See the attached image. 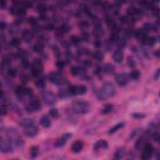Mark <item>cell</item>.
Returning a JSON list of instances; mask_svg holds the SVG:
<instances>
[{"instance_id":"40","label":"cell","mask_w":160,"mask_h":160,"mask_svg":"<svg viewBox=\"0 0 160 160\" xmlns=\"http://www.w3.org/2000/svg\"><path fill=\"white\" fill-rule=\"evenodd\" d=\"M134 33L135 32H133L131 28H126L123 31V38L126 40L128 38H130L134 35Z\"/></svg>"},{"instance_id":"47","label":"cell","mask_w":160,"mask_h":160,"mask_svg":"<svg viewBox=\"0 0 160 160\" xmlns=\"http://www.w3.org/2000/svg\"><path fill=\"white\" fill-rule=\"evenodd\" d=\"M127 63H128V64L129 67L131 68H134L136 66V61L135 60H134V58L131 56H128L127 58Z\"/></svg>"},{"instance_id":"38","label":"cell","mask_w":160,"mask_h":160,"mask_svg":"<svg viewBox=\"0 0 160 160\" xmlns=\"http://www.w3.org/2000/svg\"><path fill=\"white\" fill-rule=\"evenodd\" d=\"M39 153V148L37 146H33L30 149V155L32 158H36Z\"/></svg>"},{"instance_id":"44","label":"cell","mask_w":160,"mask_h":160,"mask_svg":"<svg viewBox=\"0 0 160 160\" xmlns=\"http://www.w3.org/2000/svg\"><path fill=\"white\" fill-rule=\"evenodd\" d=\"M120 21L122 25H127L131 21V19H130L128 16H121L120 17Z\"/></svg>"},{"instance_id":"10","label":"cell","mask_w":160,"mask_h":160,"mask_svg":"<svg viewBox=\"0 0 160 160\" xmlns=\"http://www.w3.org/2000/svg\"><path fill=\"white\" fill-rule=\"evenodd\" d=\"M12 142L9 139H5L1 137L0 138V150L3 153H11L14 151Z\"/></svg>"},{"instance_id":"62","label":"cell","mask_w":160,"mask_h":160,"mask_svg":"<svg viewBox=\"0 0 160 160\" xmlns=\"http://www.w3.org/2000/svg\"><path fill=\"white\" fill-rule=\"evenodd\" d=\"M6 5H7V3H6V1H1V4H0V7H1V9H4L6 8Z\"/></svg>"},{"instance_id":"11","label":"cell","mask_w":160,"mask_h":160,"mask_svg":"<svg viewBox=\"0 0 160 160\" xmlns=\"http://www.w3.org/2000/svg\"><path fill=\"white\" fill-rule=\"evenodd\" d=\"M115 80L118 85L121 87H123L126 86L127 84H128L129 76V74L125 73H119L116 75L115 77Z\"/></svg>"},{"instance_id":"5","label":"cell","mask_w":160,"mask_h":160,"mask_svg":"<svg viewBox=\"0 0 160 160\" xmlns=\"http://www.w3.org/2000/svg\"><path fill=\"white\" fill-rule=\"evenodd\" d=\"M13 5L9 8V12L13 15L22 16L24 15L27 12V8L23 4V1H13Z\"/></svg>"},{"instance_id":"9","label":"cell","mask_w":160,"mask_h":160,"mask_svg":"<svg viewBox=\"0 0 160 160\" xmlns=\"http://www.w3.org/2000/svg\"><path fill=\"white\" fill-rule=\"evenodd\" d=\"M155 152L154 147L150 143H145L143 147V152L141 158L143 160H148L151 159L153 153Z\"/></svg>"},{"instance_id":"18","label":"cell","mask_w":160,"mask_h":160,"mask_svg":"<svg viewBox=\"0 0 160 160\" xmlns=\"http://www.w3.org/2000/svg\"><path fill=\"white\" fill-rule=\"evenodd\" d=\"M112 58L114 61L116 62V63H122L124 59V54L123 51L118 49L117 50H116L113 53L112 55Z\"/></svg>"},{"instance_id":"17","label":"cell","mask_w":160,"mask_h":160,"mask_svg":"<svg viewBox=\"0 0 160 160\" xmlns=\"http://www.w3.org/2000/svg\"><path fill=\"white\" fill-rule=\"evenodd\" d=\"M34 33L33 32L29 30V29H25L22 33V39L26 43H30L33 40Z\"/></svg>"},{"instance_id":"16","label":"cell","mask_w":160,"mask_h":160,"mask_svg":"<svg viewBox=\"0 0 160 160\" xmlns=\"http://www.w3.org/2000/svg\"><path fill=\"white\" fill-rule=\"evenodd\" d=\"M105 19L106 21L107 27L110 29V30L114 31L118 28L117 23H116L115 19L113 18L112 17H111V16H108V15H106Z\"/></svg>"},{"instance_id":"48","label":"cell","mask_w":160,"mask_h":160,"mask_svg":"<svg viewBox=\"0 0 160 160\" xmlns=\"http://www.w3.org/2000/svg\"><path fill=\"white\" fill-rule=\"evenodd\" d=\"M28 22L29 24L31 25L33 27H36V26L38 25V19L33 16H31L28 19Z\"/></svg>"},{"instance_id":"12","label":"cell","mask_w":160,"mask_h":160,"mask_svg":"<svg viewBox=\"0 0 160 160\" xmlns=\"http://www.w3.org/2000/svg\"><path fill=\"white\" fill-rule=\"evenodd\" d=\"M39 133V128L37 126L35 125H32L31 126L27 127V128H24L23 133L24 135L28 137V138H34L37 136Z\"/></svg>"},{"instance_id":"36","label":"cell","mask_w":160,"mask_h":160,"mask_svg":"<svg viewBox=\"0 0 160 160\" xmlns=\"http://www.w3.org/2000/svg\"><path fill=\"white\" fill-rule=\"evenodd\" d=\"M157 38L155 37H148L146 39V42H145V44L148 45L150 47H153L157 43Z\"/></svg>"},{"instance_id":"49","label":"cell","mask_w":160,"mask_h":160,"mask_svg":"<svg viewBox=\"0 0 160 160\" xmlns=\"http://www.w3.org/2000/svg\"><path fill=\"white\" fill-rule=\"evenodd\" d=\"M93 46L96 49H100L103 46V43L102 41H101L100 39L96 38L94 41H93Z\"/></svg>"},{"instance_id":"28","label":"cell","mask_w":160,"mask_h":160,"mask_svg":"<svg viewBox=\"0 0 160 160\" xmlns=\"http://www.w3.org/2000/svg\"><path fill=\"white\" fill-rule=\"evenodd\" d=\"M119 38H120V30L118 28L117 29H115V30L112 31L109 40L111 41H112L113 43H116L117 41L119 40Z\"/></svg>"},{"instance_id":"31","label":"cell","mask_w":160,"mask_h":160,"mask_svg":"<svg viewBox=\"0 0 160 160\" xmlns=\"http://www.w3.org/2000/svg\"><path fill=\"white\" fill-rule=\"evenodd\" d=\"M116 44V46H117L118 49V50H122V49H123L124 48H125L126 44H127L126 39H125V38H123V37L120 38L119 40L117 41Z\"/></svg>"},{"instance_id":"20","label":"cell","mask_w":160,"mask_h":160,"mask_svg":"<svg viewBox=\"0 0 160 160\" xmlns=\"http://www.w3.org/2000/svg\"><path fill=\"white\" fill-rule=\"evenodd\" d=\"M35 123V120L31 118H23L20 120V121H19V125H20L22 128H27V127L34 125Z\"/></svg>"},{"instance_id":"27","label":"cell","mask_w":160,"mask_h":160,"mask_svg":"<svg viewBox=\"0 0 160 160\" xmlns=\"http://www.w3.org/2000/svg\"><path fill=\"white\" fill-rule=\"evenodd\" d=\"M91 56L93 57L94 60L99 62L102 61L104 59V54L100 50H96L92 52Z\"/></svg>"},{"instance_id":"45","label":"cell","mask_w":160,"mask_h":160,"mask_svg":"<svg viewBox=\"0 0 160 160\" xmlns=\"http://www.w3.org/2000/svg\"><path fill=\"white\" fill-rule=\"evenodd\" d=\"M11 59L9 56H5L3 58V61H2V66H5V67H7V66H9L11 64Z\"/></svg>"},{"instance_id":"3","label":"cell","mask_w":160,"mask_h":160,"mask_svg":"<svg viewBox=\"0 0 160 160\" xmlns=\"http://www.w3.org/2000/svg\"><path fill=\"white\" fill-rule=\"evenodd\" d=\"M31 74L34 78H37L43 74L44 66L42 61L39 59H35L31 65Z\"/></svg>"},{"instance_id":"13","label":"cell","mask_w":160,"mask_h":160,"mask_svg":"<svg viewBox=\"0 0 160 160\" xmlns=\"http://www.w3.org/2000/svg\"><path fill=\"white\" fill-rule=\"evenodd\" d=\"M73 134L71 133H66L62 135V136L60 139H58L54 144V146L56 148H62L66 144L68 141V139L71 138L72 137Z\"/></svg>"},{"instance_id":"52","label":"cell","mask_w":160,"mask_h":160,"mask_svg":"<svg viewBox=\"0 0 160 160\" xmlns=\"http://www.w3.org/2000/svg\"><path fill=\"white\" fill-rule=\"evenodd\" d=\"M139 132V129H136L134 130V131L131 133V135H129V138H128V141H131V140H132L133 139L135 138V137H136L137 135H138V134Z\"/></svg>"},{"instance_id":"51","label":"cell","mask_w":160,"mask_h":160,"mask_svg":"<svg viewBox=\"0 0 160 160\" xmlns=\"http://www.w3.org/2000/svg\"><path fill=\"white\" fill-rule=\"evenodd\" d=\"M90 38V35L88 34V33L85 31V32L83 33L82 36H81V41L83 42H88V41H89Z\"/></svg>"},{"instance_id":"25","label":"cell","mask_w":160,"mask_h":160,"mask_svg":"<svg viewBox=\"0 0 160 160\" xmlns=\"http://www.w3.org/2000/svg\"><path fill=\"white\" fill-rule=\"evenodd\" d=\"M145 139H146V136L141 135L140 136L139 138L136 140V141L135 144V149H136L137 151H138V150H140L141 148H143V146L145 145Z\"/></svg>"},{"instance_id":"15","label":"cell","mask_w":160,"mask_h":160,"mask_svg":"<svg viewBox=\"0 0 160 160\" xmlns=\"http://www.w3.org/2000/svg\"><path fill=\"white\" fill-rule=\"evenodd\" d=\"M108 147V143L104 139H100L94 144L93 149L94 151H98L99 149L106 150Z\"/></svg>"},{"instance_id":"2","label":"cell","mask_w":160,"mask_h":160,"mask_svg":"<svg viewBox=\"0 0 160 160\" xmlns=\"http://www.w3.org/2000/svg\"><path fill=\"white\" fill-rule=\"evenodd\" d=\"M72 108L75 112L79 115H84L90 112V104L86 101L76 100L73 102Z\"/></svg>"},{"instance_id":"63","label":"cell","mask_w":160,"mask_h":160,"mask_svg":"<svg viewBox=\"0 0 160 160\" xmlns=\"http://www.w3.org/2000/svg\"><path fill=\"white\" fill-rule=\"evenodd\" d=\"M154 55L156 56V57H157L158 58H159V56H160V52H159V50H157V51H156L155 53H154Z\"/></svg>"},{"instance_id":"22","label":"cell","mask_w":160,"mask_h":160,"mask_svg":"<svg viewBox=\"0 0 160 160\" xmlns=\"http://www.w3.org/2000/svg\"><path fill=\"white\" fill-rule=\"evenodd\" d=\"M103 72L107 74H112L114 73L115 71V68L114 65L111 63H106L103 65L102 66Z\"/></svg>"},{"instance_id":"4","label":"cell","mask_w":160,"mask_h":160,"mask_svg":"<svg viewBox=\"0 0 160 160\" xmlns=\"http://www.w3.org/2000/svg\"><path fill=\"white\" fill-rule=\"evenodd\" d=\"M41 108V102L37 97L32 96L29 98L28 103L26 106V111L28 113H33L40 110Z\"/></svg>"},{"instance_id":"58","label":"cell","mask_w":160,"mask_h":160,"mask_svg":"<svg viewBox=\"0 0 160 160\" xmlns=\"http://www.w3.org/2000/svg\"><path fill=\"white\" fill-rule=\"evenodd\" d=\"M43 28L44 29H46V30L50 31H52L54 29V26L52 23H48L47 25H46Z\"/></svg>"},{"instance_id":"19","label":"cell","mask_w":160,"mask_h":160,"mask_svg":"<svg viewBox=\"0 0 160 160\" xmlns=\"http://www.w3.org/2000/svg\"><path fill=\"white\" fill-rule=\"evenodd\" d=\"M83 142L81 140H77L73 143L72 146H71V151L74 153H78L81 151V150L83 148Z\"/></svg>"},{"instance_id":"55","label":"cell","mask_w":160,"mask_h":160,"mask_svg":"<svg viewBox=\"0 0 160 160\" xmlns=\"http://www.w3.org/2000/svg\"><path fill=\"white\" fill-rule=\"evenodd\" d=\"M0 113H1V116H5L8 113V110L6 109V107L3 105V104H1V108H0Z\"/></svg>"},{"instance_id":"24","label":"cell","mask_w":160,"mask_h":160,"mask_svg":"<svg viewBox=\"0 0 160 160\" xmlns=\"http://www.w3.org/2000/svg\"><path fill=\"white\" fill-rule=\"evenodd\" d=\"M35 84L37 87L38 88H41V89H43L46 86V79L44 76H43V74L41 76H39L38 78H37V80L35 81Z\"/></svg>"},{"instance_id":"35","label":"cell","mask_w":160,"mask_h":160,"mask_svg":"<svg viewBox=\"0 0 160 160\" xmlns=\"http://www.w3.org/2000/svg\"><path fill=\"white\" fill-rule=\"evenodd\" d=\"M129 76L131 80L137 81L139 79L140 76H141V73L138 70H134L129 74Z\"/></svg>"},{"instance_id":"1","label":"cell","mask_w":160,"mask_h":160,"mask_svg":"<svg viewBox=\"0 0 160 160\" xmlns=\"http://www.w3.org/2000/svg\"><path fill=\"white\" fill-rule=\"evenodd\" d=\"M116 91L115 87L112 83L108 82L104 83L97 94L98 99L100 101H104L115 96Z\"/></svg>"},{"instance_id":"53","label":"cell","mask_w":160,"mask_h":160,"mask_svg":"<svg viewBox=\"0 0 160 160\" xmlns=\"http://www.w3.org/2000/svg\"><path fill=\"white\" fill-rule=\"evenodd\" d=\"M134 118L136 119H143L146 117V115L142 113H135L132 115Z\"/></svg>"},{"instance_id":"34","label":"cell","mask_w":160,"mask_h":160,"mask_svg":"<svg viewBox=\"0 0 160 160\" xmlns=\"http://www.w3.org/2000/svg\"><path fill=\"white\" fill-rule=\"evenodd\" d=\"M70 42L75 46H78L82 42V41H81L80 37H78L76 35H71L70 37Z\"/></svg>"},{"instance_id":"21","label":"cell","mask_w":160,"mask_h":160,"mask_svg":"<svg viewBox=\"0 0 160 160\" xmlns=\"http://www.w3.org/2000/svg\"><path fill=\"white\" fill-rule=\"evenodd\" d=\"M40 123L43 128H50L51 125V121L48 116L43 115L40 118Z\"/></svg>"},{"instance_id":"56","label":"cell","mask_w":160,"mask_h":160,"mask_svg":"<svg viewBox=\"0 0 160 160\" xmlns=\"http://www.w3.org/2000/svg\"><path fill=\"white\" fill-rule=\"evenodd\" d=\"M53 50L55 56H56V58H60L61 55V51L60 50V49H59V48L58 46H54V48H53Z\"/></svg>"},{"instance_id":"7","label":"cell","mask_w":160,"mask_h":160,"mask_svg":"<svg viewBox=\"0 0 160 160\" xmlns=\"http://www.w3.org/2000/svg\"><path fill=\"white\" fill-rule=\"evenodd\" d=\"M48 80L51 83L56 85H62L65 82L63 74L58 71H53L49 74Z\"/></svg>"},{"instance_id":"43","label":"cell","mask_w":160,"mask_h":160,"mask_svg":"<svg viewBox=\"0 0 160 160\" xmlns=\"http://www.w3.org/2000/svg\"><path fill=\"white\" fill-rule=\"evenodd\" d=\"M113 44L112 41H111L110 40H107L105 43H104V49L106 51H110L113 48Z\"/></svg>"},{"instance_id":"37","label":"cell","mask_w":160,"mask_h":160,"mask_svg":"<svg viewBox=\"0 0 160 160\" xmlns=\"http://www.w3.org/2000/svg\"><path fill=\"white\" fill-rule=\"evenodd\" d=\"M114 106L112 104H107L104 106L102 110V113L103 115H107L109 114L113 110Z\"/></svg>"},{"instance_id":"29","label":"cell","mask_w":160,"mask_h":160,"mask_svg":"<svg viewBox=\"0 0 160 160\" xmlns=\"http://www.w3.org/2000/svg\"><path fill=\"white\" fill-rule=\"evenodd\" d=\"M44 44L40 41H38L37 43L35 44L33 46V50L37 53H42L44 51Z\"/></svg>"},{"instance_id":"30","label":"cell","mask_w":160,"mask_h":160,"mask_svg":"<svg viewBox=\"0 0 160 160\" xmlns=\"http://www.w3.org/2000/svg\"><path fill=\"white\" fill-rule=\"evenodd\" d=\"M124 126H125V124H124V123H123V122H120V123H117V124H116L115 126H113L112 128L110 129V131H109L108 133H109L110 135H113V134L115 133L116 132L118 131L119 129L123 128Z\"/></svg>"},{"instance_id":"32","label":"cell","mask_w":160,"mask_h":160,"mask_svg":"<svg viewBox=\"0 0 160 160\" xmlns=\"http://www.w3.org/2000/svg\"><path fill=\"white\" fill-rule=\"evenodd\" d=\"M78 27H79L80 29H81V31L85 32L90 27V23L87 20L80 21L78 23Z\"/></svg>"},{"instance_id":"42","label":"cell","mask_w":160,"mask_h":160,"mask_svg":"<svg viewBox=\"0 0 160 160\" xmlns=\"http://www.w3.org/2000/svg\"><path fill=\"white\" fill-rule=\"evenodd\" d=\"M71 27H70V25L67 23H64L61 26V27L60 28V30L62 33H67L69 32L70 31Z\"/></svg>"},{"instance_id":"14","label":"cell","mask_w":160,"mask_h":160,"mask_svg":"<svg viewBox=\"0 0 160 160\" xmlns=\"http://www.w3.org/2000/svg\"><path fill=\"white\" fill-rule=\"evenodd\" d=\"M134 35L137 38V40H139L141 43L143 44H145V42L147 38H148V33L146 31L143 30V28L139 29L138 30H136L135 33H134Z\"/></svg>"},{"instance_id":"39","label":"cell","mask_w":160,"mask_h":160,"mask_svg":"<svg viewBox=\"0 0 160 160\" xmlns=\"http://www.w3.org/2000/svg\"><path fill=\"white\" fill-rule=\"evenodd\" d=\"M21 44V40L18 38H15L10 42V46L13 48H18Z\"/></svg>"},{"instance_id":"41","label":"cell","mask_w":160,"mask_h":160,"mask_svg":"<svg viewBox=\"0 0 160 160\" xmlns=\"http://www.w3.org/2000/svg\"><path fill=\"white\" fill-rule=\"evenodd\" d=\"M49 115L51 117L53 118L54 119H57L60 116V113L58 109L56 108H52L50 111H49Z\"/></svg>"},{"instance_id":"33","label":"cell","mask_w":160,"mask_h":160,"mask_svg":"<svg viewBox=\"0 0 160 160\" xmlns=\"http://www.w3.org/2000/svg\"><path fill=\"white\" fill-rule=\"evenodd\" d=\"M37 10L40 15H44L45 13L48 10V6L45 3H41L37 5Z\"/></svg>"},{"instance_id":"23","label":"cell","mask_w":160,"mask_h":160,"mask_svg":"<svg viewBox=\"0 0 160 160\" xmlns=\"http://www.w3.org/2000/svg\"><path fill=\"white\" fill-rule=\"evenodd\" d=\"M92 35L96 38L100 39L104 35V31L102 27H94L92 31Z\"/></svg>"},{"instance_id":"60","label":"cell","mask_w":160,"mask_h":160,"mask_svg":"<svg viewBox=\"0 0 160 160\" xmlns=\"http://www.w3.org/2000/svg\"><path fill=\"white\" fill-rule=\"evenodd\" d=\"M8 25L5 21H1V23H0V28H1V31H4L5 29L7 28Z\"/></svg>"},{"instance_id":"8","label":"cell","mask_w":160,"mask_h":160,"mask_svg":"<svg viewBox=\"0 0 160 160\" xmlns=\"http://www.w3.org/2000/svg\"><path fill=\"white\" fill-rule=\"evenodd\" d=\"M42 98L45 104L48 106L53 105L56 102V96L53 91H46L42 94Z\"/></svg>"},{"instance_id":"46","label":"cell","mask_w":160,"mask_h":160,"mask_svg":"<svg viewBox=\"0 0 160 160\" xmlns=\"http://www.w3.org/2000/svg\"><path fill=\"white\" fill-rule=\"evenodd\" d=\"M18 71L15 68H9L8 70L7 74L9 77L15 78L16 75H17Z\"/></svg>"},{"instance_id":"6","label":"cell","mask_w":160,"mask_h":160,"mask_svg":"<svg viewBox=\"0 0 160 160\" xmlns=\"http://www.w3.org/2000/svg\"><path fill=\"white\" fill-rule=\"evenodd\" d=\"M68 91L70 95L76 96V95H84L87 93V87L83 84L80 85L70 86L68 87Z\"/></svg>"},{"instance_id":"54","label":"cell","mask_w":160,"mask_h":160,"mask_svg":"<svg viewBox=\"0 0 160 160\" xmlns=\"http://www.w3.org/2000/svg\"><path fill=\"white\" fill-rule=\"evenodd\" d=\"M21 64H22V66L25 68H28L29 66V63L27 57H25L21 59Z\"/></svg>"},{"instance_id":"57","label":"cell","mask_w":160,"mask_h":160,"mask_svg":"<svg viewBox=\"0 0 160 160\" xmlns=\"http://www.w3.org/2000/svg\"><path fill=\"white\" fill-rule=\"evenodd\" d=\"M82 64H83V68H90L93 63H92V62H91V61H90L89 60H85L83 61Z\"/></svg>"},{"instance_id":"26","label":"cell","mask_w":160,"mask_h":160,"mask_svg":"<svg viewBox=\"0 0 160 160\" xmlns=\"http://www.w3.org/2000/svg\"><path fill=\"white\" fill-rule=\"evenodd\" d=\"M126 155V149L124 148H120L116 150L114 155V159L119 160L122 159Z\"/></svg>"},{"instance_id":"59","label":"cell","mask_w":160,"mask_h":160,"mask_svg":"<svg viewBox=\"0 0 160 160\" xmlns=\"http://www.w3.org/2000/svg\"><path fill=\"white\" fill-rule=\"evenodd\" d=\"M21 81H22V82L24 84H26V83H27L29 80V76H28L27 74H23L21 77Z\"/></svg>"},{"instance_id":"61","label":"cell","mask_w":160,"mask_h":160,"mask_svg":"<svg viewBox=\"0 0 160 160\" xmlns=\"http://www.w3.org/2000/svg\"><path fill=\"white\" fill-rule=\"evenodd\" d=\"M160 76V69L159 68H158L157 70H156V71L155 72V74H154V79L155 80H158Z\"/></svg>"},{"instance_id":"50","label":"cell","mask_w":160,"mask_h":160,"mask_svg":"<svg viewBox=\"0 0 160 160\" xmlns=\"http://www.w3.org/2000/svg\"><path fill=\"white\" fill-rule=\"evenodd\" d=\"M65 65H66V62L63 60H59L56 61V66L59 70H62L64 68Z\"/></svg>"}]
</instances>
